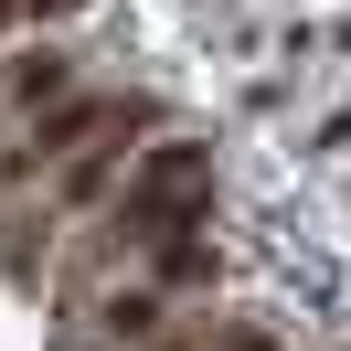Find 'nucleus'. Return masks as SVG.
<instances>
[{
	"label": "nucleus",
	"instance_id": "1",
	"mask_svg": "<svg viewBox=\"0 0 351 351\" xmlns=\"http://www.w3.org/2000/svg\"><path fill=\"white\" fill-rule=\"evenodd\" d=\"M202 213H213V160H202L192 138H171L160 160H138V171L117 181V213H107V266L128 256V245H160V234H192Z\"/></svg>",
	"mask_w": 351,
	"mask_h": 351
},
{
	"label": "nucleus",
	"instance_id": "2",
	"mask_svg": "<svg viewBox=\"0 0 351 351\" xmlns=\"http://www.w3.org/2000/svg\"><path fill=\"white\" fill-rule=\"evenodd\" d=\"M117 117H138V96H53V107H32V128L11 138V160H0V181H32L43 160L86 149L96 128H117Z\"/></svg>",
	"mask_w": 351,
	"mask_h": 351
},
{
	"label": "nucleus",
	"instance_id": "3",
	"mask_svg": "<svg viewBox=\"0 0 351 351\" xmlns=\"http://www.w3.org/2000/svg\"><path fill=\"white\" fill-rule=\"evenodd\" d=\"M75 86V64L53 43H22V53H0V107L11 117H32V107H53V96Z\"/></svg>",
	"mask_w": 351,
	"mask_h": 351
},
{
	"label": "nucleus",
	"instance_id": "4",
	"mask_svg": "<svg viewBox=\"0 0 351 351\" xmlns=\"http://www.w3.org/2000/svg\"><path fill=\"white\" fill-rule=\"evenodd\" d=\"M160 298H171L160 277H138V287H107V298H96V330H107V341H128V330H160Z\"/></svg>",
	"mask_w": 351,
	"mask_h": 351
},
{
	"label": "nucleus",
	"instance_id": "5",
	"mask_svg": "<svg viewBox=\"0 0 351 351\" xmlns=\"http://www.w3.org/2000/svg\"><path fill=\"white\" fill-rule=\"evenodd\" d=\"M213 351H277V341H266V330H234V341H213Z\"/></svg>",
	"mask_w": 351,
	"mask_h": 351
},
{
	"label": "nucleus",
	"instance_id": "6",
	"mask_svg": "<svg viewBox=\"0 0 351 351\" xmlns=\"http://www.w3.org/2000/svg\"><path fill=\"white\" fill-rule=\"evenodd\" d=\"M149 351H202V341H149Z\"/></svg>",
	"mask_w": 351,
	"mask_h": 351
}]
</instances>
